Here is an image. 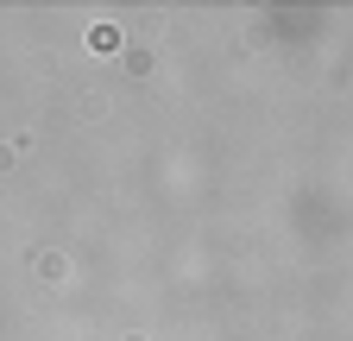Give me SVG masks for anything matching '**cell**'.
<instances>
[]
</instances>
